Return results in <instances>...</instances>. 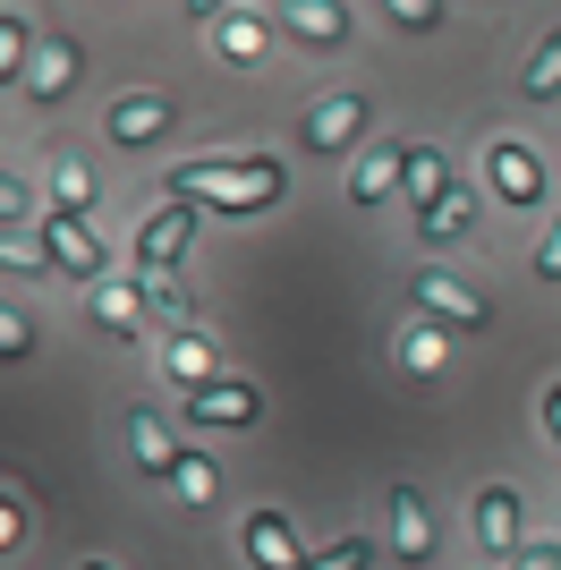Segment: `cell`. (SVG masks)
Listing matches in <instances>:
<instances>
[{
    "instance_id": "cell-21",
    "label": "cell",
    "mask_w": 561,
    "mask_h": 570,
    "mask_svg": "<svg viewBox=\"0 0 561 570\" xmlns=\"http://www.w3.org/2000/svg\"><path fill=\"white\" fill-rule=\"evenodd\" d=\"M443 357H451V333H443V324H409V333H400V366H409V375H434Z\"/></svg>"
},
{
    "instance_id": "cell-24",
    "label": "cell",
    "mask_w": 561,
    "mask_h": 570,
    "mask_svg": "<svg viewBox=\"0 0 561 570\" xmlns=\"http://www.w3.org/2000/svg\"><path fill=\"white\" fill-rule=\"evenodd\" d=\"M51 188H60V214H86L94 205V170L77 163V154H60V163H51Z\"/></svg>"
},
{
    "instance_id": "cell-27",
    "label": "cell",
    "mask_w": 561,
    "mask_h": 570,
    "mask_svg": "<svg viewBox=\"0 0 561 570\" xmlns=\"http://www.w3.org/2000/svg\"><path fill=\"white\" fill-rule=\"evenodd\" d=\"M366 562H374L366 537H332L324 553H306V570H366Z\"/></svg>"
},
{
    "instance_id": "cell-4",
    "label": "cell",
    "mask_w": 561,
    "mask_h": 570,
    "mask_svg": "<svg viewBox=\"0 0 561 570\" xmlns=\"http://www.w3.org/2000/svg\"><path fill=\"white\" fill-rule=\"evenodd\" d=\"M298 137L315 145V154H350V145L366 137V95H324L298 119Z\"/></svg>"
},
{
    "instance_id": "cell-15",
    "label": "cell",
    "mask_w": 561,
    "mask_h": 570,
    "mask_svg": "<svg viewBox=\"0 0 561 570\" xmlns=\"http://www.w3.org/2000/svg\"><path fill=\"white\" fill-rule=\"evenodd\" d=\"M69 86H77V43H69V35H43V43H35V69H26V95L60 102Z\"/></svg>"
},
{
    "instance_id": "cell-22",
    "label": "cell",
    "mask_w": 561,
    "mask_h": 570,
    "mask_svg": "<svg viewBox=\"0 0 561 570\" xmlns=\"http://www.w3.org/2000/svg\"><path fill=\"white\" fill-rule=\"evenodd\" d=\"M170 494H179V502H213V494H222V469H213L205 452H179V469H170Z\"/></svg>"
},
{
    "instance_id": "cell-16",
    "label": "cell",
    "mask_w": 561,
    "mask_h": 570,
    "mask_svg": "<svg viewBox=\"0 0 561 570\" xmlns=\"http://www.w3.org/2000/svg\"><path fill=\"white\" fill-rule=\"evenodd\" d=\"M170 128V95H119L111 102V137L119 145H154Z\"/></svg>"
},
{
    "instance_id": "cell-12",
    "label": "cell",
    "mask_w": 561,
    "mask_h": 570,
    "mask_svg": "<svg viewBox=\"0 0 561 570\" xmlns=\"http://www.w3.org/2000/svg\"><path fill=\"white\" fill-rule=\"evenodd\" d=\"M187 417H196V426H256V417H264V401H256V383H230V375H222V383H205V392H196V401H187Z\"/></svg>"
},
{
    "instance_id": "cell-29",
    "label": "cell",
    "mask_w": 561,
    "mask_h": 570,
    "mask_svg": "<svg viewBox=\"0 0 561 570\" xmlns=\"http://www.w3.org/2000/svg\"><path fill=\"white\" fill-rule=\"evenodd\" d=\"M26 350H35V324L18 307H0V357H26Z\"/></svg>"
},
{
    "instance_id": "cell-14",
    "label": "cell",
    "mask_w": 561,
    "mask_h": 570,
    "mask_svg": "<svg viewBox=\"0 0 561 570\" xmlns=\"http://www.w3.org/2000/svg\"><path fill=\"white\" fill-rule=\"evenodd\" d=\"M409 154H417V145H366L357 170H350V196H357V205H383V196L409 179Z\"/></svg>"
},
{
    "instance_id": "cell-11",
    "label": "cell",
    "mask_w": 561,
    "mask_h": 570,
    "mask_svg": "<svg viewBox=\"0 0 561 570\" xmlns=\"http://www.w3.org/2000/svg\"><path fill=\"white\" fill-rule=\"evenodd\" d=\"M196 18L213 26V43L230 51V60H264V43H273V18H264V9H213V0H196Z\"/></svg>"
},
{
    "instance_id": "cell-30",
    "label": "cell",
    "mask_w": 561,
    "mask_h": 570,
    "mask_svg": "<svg viewBox=\"0 0 561 570\" xmlns=\"http://www.w3.org/2000/svg\"><path fill=\"white\" fill-rule=\"evenodd\" d=\"M145 298H154V307H163L170 324H179V315H187V289H179V282H154V289H145ZM179 333H187V324H179Z\"/></svg>"
},
{
    "instance_id": "cell-20",
    "label": "cell",
    "mask_w": 561,
    "mask_h": 570,
    "mask_svg": "<svg viewBox=\"0 0 561 570\" xmlns=\"http://www.w3.org/2000/svg\"><path fill=\"white\" fill-rule=\"evenodd\" d=\"M35 43H43V35H35L26 18H0V86H26V69H35Z\"/></svg>"
},
{
    "instance_id": "cell-7",
    "label": "cell",
    "mask_w": 561,
    "mask_h": 570,
    "mask_svg": "<svg viewBox=\"0 0 561 570\" xmlns=\"http://www.w3.org/2000/svg\"><path fill=\"white\" fill-rule=\"evenodd\" d=\"M145 307H154V298H145V282H94V289H86V315H94L111 341H145Z\"/></svg>"
},
{
    "instance_id": "cell-18",
    "label": "cell",
    "mask_w": 561,
    "mask_h": 570,
    "mask_svg": "<svg viewBox=\"0 0 561 570\" xmlns=\"http://www.w3.org/2000/svg\"><path fill=\"white\" fill-rule=\"evenodd\" d=\"M451 188H460V179H451V163L434 154V145H417V154H409V179H400V196H409V205L425 214V205H443Z\"/></svg>"
},
{
    "instance_id": "cell-32",
    "label": "cell",
    "mask_w": 561,
    "mask_h": 570,
    "mask_svg": "<svg viewBox=\"0 0 561 570\" xmlns=\"http://www.w3.org/2000/svg\"><path fill=\"white\" fill-rule=\"evenodd\" d=\"M537 273H544V282H561V222L544 230V247H537Z\"/></svg>"
},
{
    "instance_id": "cell-19",
    "label": "cell",
    "mask_w": 561,
    "mask_h": 570,
    "mask_svg": "<svg viewBox=\"0 0 561 570\" xmlns=\"http://www.w3.org/2000/svg\"><path fill=\"white\" fill-rule=\"evenodd\" d=\"M128 443H137L145 476H170V469H179V443H170V426L154 417V409H137V417H128Z\"/></svg>"
},
{
    "instance_id": "cell-25",
    "label": "cell",
    "mask_w": 561,
    "mask_h": 570,
    "mask_svg": "<svg viewBox=\"0 0 561 570\" xmlns=\"http://www.w3.org/2000/svg\"><path fill=\"white\" fill-rule=\"evenodd\" d=\"M0 264H26V273H60V264H51V247H43V238L9 230V222H0Z\"/></svg>"
},
{
    "instance_id": "cell-13",
    "label": "cell",
    "mask_w": 561,
    "mask_h": 570,
    "mask_svg": "<svg viewBox=\"0 0 561 570\" xmlns=\"http://www.w3.org/2000/svg\"><path fill=\"white\" fill-rule=\"evenodd\" d=\"M247 562L256 570H306V546L280 511H247Z\"/></svg>"
},
{
    "instance_id": "cell-33",
    "label": "cell",
    "mask_w": 561,
    "mask_h": 570,
    "mask_svg": "<svg viewBox=\"0 0 561 570\" xmlns=\"http://www.w3.org/2000/svg\"><path fill=\"white\" fill-rule=\"evenodd\" d=\"M26 214V179H9V170H0V222H18Z\"/></svg>"
},
{
    "instance_id": "cell-36",
    "label": "cell",
    "mask_w": 561,
    "mask_h": 570,
    "mask_svg": "<svg viewBox=\"0 0 561 570\" xmlns=\"http://www.w3.org/2000/svg\"><path fill=\"white\" fill-rule=\"evenodd\" d=\"M77 570H119V562H102V553H94V562H77Z\"/></svg>"
},
{
    "instance_id": "cell-2",
    "label": "cell",
    "mask_w": 561,
    "mask_h": 570,
    "mask_svg": "<svg viewBox=\"0 0 561 570\" xmlns=\"http://www.w3.org/2000/svg\"><path fill=\"white\" fill-rule=\"evenodd\" d=\"M187 238H196V205H163V214H145V230H137V282L145 289L179 273Z\"/></svg>"
},
{
    "instance_id": "cell-26",
    "label": "cell",
    "mask_w": 561,
    "mask_h": 570,
    "mask_svg": "<svg viewBox=\"0 0 561 570\" xmlns=\"http://www.w3.org/2000/svg\"><path fill=\"white\" fill-rule=\"evenodd\" d=\"M528 95H561V26L537 43V60H528Z\"/></svg>"
},
{
    "instance_id": "cell-10",
    "label": "cell",
    "mask_w": 561,
    "mask_h": 570,
    "mask_svg": "<svg viewBox=\"0 0 561 570\" xmlns=\"http://www.w3.org/2000/svg\"><path fill=\"white\" fill-rule=\"evenodd\" d=\"M273 26H280V35H298V43H315V51L350 43V9H341V0H280Z\"/></svg>"
},
{
    "instance_id": "cell-34",
    "label": "cell",
    "mask_w": 561,
    "mask_h": 570,
    "mask_svg": "<svg viewBox=\"0 0 561 570\" xmlns=\"http://www.w3.org/2000/svg\"><path fill=\"white\" fill-rule=\"evenodd\" d=\"M511 570H561V546H519Z\"/></svg>"
},
{
    "instance_id": "cell-6",
    "label": "cell",
    "mask_w": 561,
    "mask_h": 570,
    "mask_svg": "<svg viewBox=\"0 0 561 570\" xmlns=\"http://www.w3.org/2000/svg\"><path fill=\"white\" fill-rule=\"evenodd\" d=\"M468 528H476V546H485L493 562H519V546H528V537H519V494L511 485H485L476 511H468Z\"/></svg>"
},
{
    "instance_id": "cell-1",
    "label": "cell",
    "mask_w": 561,
    "mask_h": 570,
    "mask_svg": "<svg viewBox=\"0 0 561 570\" xmlns=\"http://www.w3.org/2000/svg\"><path fill=\"white\" fill-rule=\"evenodd\" d=\"M170 196H213V214H264L289 196V170L273 154H213V163H179L170 170Z\"/></svg>"
},
{
    "instance_id": "cell-31",
    "label": "cell",
    "mask_w": 561,
    "mask_h": 570,
    "mask_svg": "<svg viewBox=\"0 0 561 570\" xmlns=\"http://www.w3.org/2000/svg\"><path fill=\"white\" fill-rule=\"evenodd\" d=\"M18 537H26V511L0 494V553H18Z\"/></svg>"
},
{
    "instance_id": "cell-5",
    "label": "cell",
    "mask_w": 561,
    "mask_h": 570,
    "mask_svg": "<svg viewBox=\"0 0 561 570\" xmlns=\"http://www.w3.org/2000/svg\"><path fill=\"white\" fill-rule=\"evenodd\" d=\"M43 247H51V264H60V273H77V282H111V273H102V238L86 230V214H51L43 222Z\"/></svg>"
},
{
    "instance_id": "cell-8",
    "label": "cell",
    "mask_w": 561,
    "mask_h": 570,
    "mask_svg": "<svg viewBox=\"0 0 561 570\" xmlns=\"http://www.w3.org/2000/svg\"><path fill=\"white\" fill-rule=\"evenodd\" d=\"M417 307L434 315V324H485V298H476L460 273H443V264H417Z\"/></svg>"
},
{
    "instance_id": "cell-3",
    "label": "cell",
    "mask_w": 561,
    "mask_h": 570,
    "mask_svg": "<svg viewBox=\"0 0 561 570\" xmlns=\"http://www.w3.org/2000/svg\"><path fill=\"white\" fill-rule=\"evenodd\" d=\"M485 179L502 205H544V163H537V145H519V137H485Z\"/></svg>"
},
{
    "instance_id": "cell-23",
    "label": "cell",
    "mask_w": 561,
    "mask_h": 570,
    "mask_svg": "<svg viewBox=\"0 0 561 570\" xmlns=\"http://www.w3.org/2000/svg\"><path fill=\"white\" fill-rule=\"evenodd\" d=\"M468 222H476V196H468V188H451L443 205H425V214H417V230H425V238H460Z\"/></svg>"
},
{
    "instance_id": "cell-28",
    "label": "cell",
    "mask_w": 561,
    "mask_h": 570,
    "mask_svg": "<svg viewBox=\"0 0 561 570\" xmlns=\"http://www.w3.org/2000/svg\"><path fill=\"white\" fill-rule=\"evenodd\" d=\"M392 26H409V35L443 26V0H392Z\"/></svg>"
},
{
    "instance_id": "cell-9",
    "label": "cell",
    "mask_w": 561,
    "mask_h": 570,
    "mask_svg": "<svg viewBox=\"0 0 561 570\" xmlns=\"http://www.w3.org/2000/svg\"><path fill=\"white\" fill-rule=\"evenodd\" d=\"M163 366H170V383H179L187 401H196L205 383H222V341H205L196 324H187V333H170V341H163Z\"/></svg>"
},
{
    "instance_id": "cell-17",
    "label": "cell",
    "mask_w": 561,
    "mask_h": 570,
    "mask_svg": "<svg viewBox=\"0 0 561 570\" xmlns=\"http://www.w3.org/2000/svg\"><path fill=\"white\" fill-rule=\"evenodd\" d=\"M392 553L400 562H425V553H434V520H425V502L409 494V485L392 494Z\"/></svg>"
},
{
    "instance_id": "cell-35",
    "label": "cell",
    "mask_w": 561,
    "mask_h": 570,
    "mask_svg": "<svg viewBox=\"0 0 561 570\" xmlns=\"http://www.w3.org/2000/svg\"><path fill=\"white\" fill-rule=\"evenodd\" d=\"M544 434H553V443H561V383H553V392H544Z\"/></svg>"
}]
</instances>
